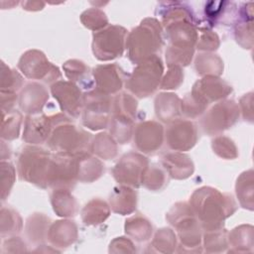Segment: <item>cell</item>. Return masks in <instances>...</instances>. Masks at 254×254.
Returning <instances> with one entry per match:
<instances>
[{"label": "cell", "instance_id": "b9f144b4", "mask_svg": "<svg viewBox=\"0 0 254 254\" xmlns=\"http://www.w3.org/2000/svg\"><path fill=\"white\" fill-rule=\"evenodd\" d=\"M184 80V72L181 66H171L168 73L162 79L160 88L175 89L178 88Z\"/></svg>", "mask_w": 254, "mask_h": 254}, {"label": "cell", "instance_id": "8992f818", "mask_svg": "<svg viewBox=\"0 0 254 254\" xmlns=\"http://www.w3.org/2000/svg\"><path fill=\"white\" fill-rule=\"evenodd\" d=\"M136 110L137 101L126 92L116 95L113 99L112 116H110L108 125L111 136L120 144L129 142L132 136Z\"/></svg>", "mask_w": 254, "mask_h": 254}, {"label": "cell", "instance_id": "6da1fadb", "mask_svg": "<svg viewBox=\"0 0 254 254\" xmlns=\"http://www.w3.org/2000/svg\"><path fill=\"white\" fill-rule=\"evenodd\" d=\"M159 8H163L162 23L170 42L166 51L167 64L169 67L188 65L198 38L191 10L181 2H162Z\"/></svg>", "mask_w": 254, "mask_h": 254}, {"label": "cell", "instance_id": "4fadbf2b", "mask_svg": "<svg viewBox=\"0 0 254 254\" xmlns=\"http://www.w3.org/2000/svg\"><path fill=\"white\" fill-rule=\"evenodd\" d=\"M148 160L143 155L129 152L125 154L113 169L114 179L121 185L139 188L142 185Z\"/></svg>", "mask_w": 254, "mask_h": 254}, {"label": "cell", "instance_id": "d6986e66", "mask_svg": "<svg viewBox=\"0 0 254 254\" xmlns=\"http://www.w3.org/2000/svg\"><path fill=\"white\" fill-rule=\"evenodd\" d=\"M124 72L115 64L97 65L93 68V76L97 91L110 95L122 88Z\"/></svg>", "mask_w": 254, "mask_h": 254}, {"label": "cell", "instance_id": "74e56055", "mask_svg": "<svg viewBox=\"0 0 254 254\" xmlns=\"http://www.w3.org/2000/svg\"><path fill=\"white\" fill-rule=\"evenodd\" d=\"M80 21L84 27L96 32L104 29L108 25V19L105 13L98 8L85 10L80 16Z\"/></svg>", "mask_w": 254, "mask_h": 254}, {"label": "cell", "instance_id": "44dd1931", "mask_svg": "<svg viewBox=\"0 0 254 254\" xmlns=\"http://www.w3.org/2000/svg\"><path fill=\"white\" fill-rule=\"evenodd\" d=\"M49 99L47 88L37 82H30L25 85L20 93V108L30 114H39Z\"/></svg>", "mask_w": 254, "mask_h": 254}, {"label": "cell", "instance_id": "4316f807", "mask_svg": "<svg viewBox=\"0 0 254 254\" xmlns=\"http://www.w3.org/2000/svg\"><path fill=\"white\" fill-rule=\"evenodd\" d=\"M51 202L59 216H74L78 209L77 201L68 189H55L51 194Z\"/></svg>", "mask_w": 254, "mask_h": 254}, {"label": "cell", "instance_id": "60d3db41", "mask_svg": "<svg viewBox=\"0 0 254 254\" xmlns=\"http://www.w3.org/2000/svg\"><path fill=\"white\" fill-rule=\"evenodd\" d=\"M207 105L196 99L190 93L188 94L183 101H181V111L189 118H195L202 114Z\"/></svg>", "mask_w": 254, "mask_h": 254}, {"label": "cell", "instance_id": "2e32d148", "mask_svg": "<svg viewBox=\"0 0 254 254\" xmlns=\"http://www.w3.org/2000/svg\"><path fill=\"white\" fill-rule=\"evenodd\" d=\"M51 91L64 112L72 117H77L80 114L83 107V95L73 82L57 81L52 84Z\"/></svg>", "mask_w": 254, "mask_h": 254}, {"label": "cell", "instance_id": "d4e9b609", "mask_svg": "<svg viewBox=\"0 0 254 254\" xmlns=\"http://www.w3.org/2000/svg\"><path fill=\"white\" fill-rule=\"evenodd\" d=\"M76 160L77 179L80 182L91 183L99 179L104 173L103 164L98 159L86 153L85 151L77 153Z\"/></svg>", "mask_w": 254, "mask_h": 254}, {"label": "cell", "instance_id": "f35d334b", "mask_svg": "<svg viewBox=\"0 0 254 254\" xmlns=\"http://www.w3.org/2000/svg\"><path fill=\"white\" fill-rule=\"evenodd\" d=\"M212 149L219 157L227 160L235 159L238 156L234 142L225 136H218L212 140Z\"/></svg>", "mask_w": 254, "mask_h": 254}, {"label": "cell", "instance_id": "ffe728a7", "mask_svg": "<svg viewBox=\"0 0 254 254\" xmlns=\"http://www.w3.org/2000/svg\"><path fill=\"white\" fill-rule=\"evenodd\" d=\"M55 122L56 115L46 116L44 114H35L27 116L23 140L31 144H42L47 142Z\"/></svg>", "mask_w": 254, "mask_h": 254}, {"label": "cell", "instance_id": "4dcf8cb0", "mask_svg": "<svg viewBox=\"0 0 254 254\" xmlns=\"http://www.w3.org/2000/svg\"><path fill=\"white\" fill-rule=\"evenodd\" d=\"M90 150L101 159L111 160L117 155L116 141L107 133H99L91 142Z\"/></svg>", "mask_w": 254, "mask_h": 254}, {"label": "cell", "instance_id": "5bb4252c", "mask_svg": "<svg viewBox=\"0 0 254 254\" xmlns=\"http://www.w3.org/2000/svg\"><path fill=\"white\" fill-rule=\"evenodd\" d=\"M18 66L28 78L51 82L61 77L59 68L50 63L46 56L38 50L26 52L21 57Z\"/></svg>", "mask_w": 254, "mask_h": 254}, {"label": "cell", "instance_id": "ab89813d", "mask_svg": "<svg viewBox=\"0 0 254 254\" xmlns=\"http://www.w3.org/2000/svg\"><path fill=\"white\" fill-rule=\"evenodd\" d=\"M166 182L167 179L165 172L157 166H152L147 168L142 185L151 190H158L166 185Z\"/></svg>", "mask_w": 254, "mask_h": 254}, {"label": "cell", "instance_id": "e575fe53", "mask_svg": "<svg viewBox=\"0 0 254 254\" xmlns=\"http://www.w3.org/2000/svg\"><path fill=\"white\" fill-rule=\"evenodd\" d=\"M229 241L236 248H244V251L251 252L253 246L252 225H240L234 228L229 234Z\"/></svg>", "mask_w": 254, "mask_h": 254}, {"label": "cell", "instance_id": "d590c367", "mask_svg": "<svg viewBox=\"0 0 254 254\" xmlns=\"http://www.w3.org/2000/svg\"><path fill=\"white\" fill-rule=\"evenodd\" d=\"M50 218L42 213H35L27 220V233L33 241H42L44 234L48 231Z\"/></svg>", "mask_w": 254, "mask_h": 254}, {"label": "cell", "instance_id": "f1b7e54d", "mask_svg": "<svg viewBox=\"0 0 254 254\" xmlns=\"http://www.w3.org/2000/svg\"><path fill=\"white\" fill-rule=\"evenodd\" d=\"M110 214L108 204L100 199L93 198L81 210V217L85 224L95 225L104 221Z\"/></svg>", "mask_w": 254, "mask_h": 254}, {"label": "cell", "instance_id": "d6a6232c", "mask_svg": "<svg viewBox=\"0 0 254 254\" xmlns=\"http://www.w3.org/2000/svg\"><path fill=\"white\" fill-rule=\"evenodd\" d=\"M125 231L134 239L145 241L152 234V224L146 217L136 214L126 220Z\"/></svg>", "mask_w": 254, "mask_h": 254}, {"label": "cell", "instance_id": "8fae6325", "mask_svg": "<svg viewBox=\"0 0 254 254\" xmlns=\"http://www.w3.org/2000/svg\"><path fill=\"white\" fill-rule=\"evenodd\" d=\"M77 179L76 154L57 153L52 156L47 184L54 189H70Z\"/></svg>", "mask_w": 254, "mask_h": 254}, {"label": "cell", "instance_id": "30bf717a", "mask_svg": "<svg viewBox=\"0 0 254 254\" xmlns=\"http://www.w3.org/2000/svg\"><path fill=\"white\" fill-rule=\"evenodd\" d=\"M127 31L118 25H110L93 34L92 51L99 61H110L123 54Z\"/></svg>", "mask_w": 254, "mask_h": 254}, {"label": "cell", "instance_id": "7c38bea8", "mask_svg": "<svg viewBox=\"0 0 254 254\" xmlns=\"http://www.w3.org/2000/svg\"><path fill=\"white\" fill-rule=\"evenodd\" d=\"M239 107L234 100H223L212 106L201 120V126L209 135L218 134L235 124L239 117Z\"/></svg>", "mask_w": 254, "mask_h": 254}, {"label": "cell", "instance_id": "1f68e13d", "mask_svg": "<svg viewBox=\"0 0 254 254\" xmlns=\"http://www.w3.org/2000/svg\"><path fill=\"white\" fill-rule=\"evenodd\" d=\"M195 69L200 75L217 76L223 70V62L217 55L199 54L195 60Z\"/></svg>", "mask_w": 254, "mask_h": 254}, {"label": "cell", "instance_id": "7bdbcfd3", "mask_svg": "<svg viewBox=\"0 0 254 254\" xmlns=\"http://www.w3.org/2000/svg\"><path fill=\"white\" fill-rule=\"evenodd\" d=\"M219 46V39L215 33L207 29L200 30V36L197 38V49L203 51H214Z\"/></svg>", "mask_w": 254, "mask_h": 254}, {"label": "cell", "instance_id": "bcb514c9", "mask_svg": "<svg viewBox=\"0 0 254 254\" xmlns=\"http://www.w3.org/2000/svg\"><path fill=\"white\" fill-rule=\"evenodd\" d=\"M23 9L29 10V11H37L41 10L44 8L45 3L41 1H27V2H22Z\"/></svg>", "mask_w": 254, "mask_h": 254}, {"label": "cell", "instance_id": "277c9868", "mask_svg": "<svg viewBox=\"0 0 254 254\" xmlns=\"http://www.w3.org/2000/svg\"><path fill=\"white\" fill-rule=\"evenodd\" d=\"M90 141V134L71 123L64 114H56V122L47 145L57 153L77 154L85 151Z\"/></svg>", "mask_w": 254, "mask_h": 254}, {"label": "cell", "instance_id": "3957f363", "mask_svg": "<svg viewBox=\"0 0 254 254\" xmlns=\"http://www.w3.org/2000/svg\"><path fill=\"white\" fill-rule=\"evenodd\" d=\"M162 44V27L159 21L146 18L131 31L126 40L128 57L133 63L139 64L156 55Z\"/></svg>", "mask_w": 254, "mask_h": 254}, {"label": "cell", "instance_id": "484cf974", "mask_svg": "<svg viewBox=\"0 0 254 254\" xmlns=\"http://www.w3.org/2000/svg\"><path fill=\"white\" fill-rule=\"evenodd\" d=\"M155 110L160 120L171 123L181 113V100L174 93H160L155 99Z\"/></svg>", "mask_w": 254, "mask_h": 254}, {"label": "cell", "instance_id": "83f0119b", "mask_svg": "<svg viewBox=\"0 0 254 254\" xmlns=\"http://www.w3.org/2000/svg\"><path fill=\"white\" fill-rule=\"evenodd\" d=\"M49 230V239L55 245L67 246L75 240L77 235L76 225L70 220L56 221Z\"/></svg>", "mask_w": 254, "mask_h": 254}, {"label": "cell", "instance_id": "8d00e7d4", "mask_svg": "<svg viewBox=\"0 0 254 254\" xmlns=\"http://www.w3.org/2000/svg\"><path fill=\"white\" fill-rule=\"evenodd\" d=\"M5 112H7V117L4 114L2 116V138L13 140L19 135L22 116L15 110H8Z\"/></svg>", "mask_w": 254, "mask_h": 254}, {"label": "cell", "instance_id": "f546056e", "mask_svg": "<svg viewBox=\"0 0 254 254\" xmlns=\"http://www.w3.org/2000/svg\"><path fill=\"white\" fill-rule=\"evenodd\" d=\"M253 171L249 170L242 173L237 179L235 190L237 198L242 207L253 210Z\"/></svg>", "mask_w": 254, "mask_h": 254}, {"label": "cell", "instance_id": "52a82bcc", "mask_svg": "<svg viewBox=\"0 0 254 254\" xmlns=\"http://www.w3.org/2000/svg\"><path fill=\"white\" fill-rule=\"evenodd\" d=\"M163 63L157 55L137 64L126 82L127 88L139 97H146L158 88L163 74Z\"/></svg>", "mask_w": 254, "mask_h": 254}, {"label": "cell", "instance_id": "ac0fdd59", "mask_svg": "<svg viewBox=\"0 0 254 254\" xmlns=\"http://www.w3.org/2000/svg\"><path fill=\"white\" fill-rule=\"evenodd\" d=\"M163 140V126L156 121L141 122L134 131V142L137 149L146 154L157 151L162 146Z\"/></svg>", "mask_w": 254, "mask_h": 254}, {"label": "cell", "instance_id": "9c48e42d", "mask_svg": "<svg viewBox=\"0 0 254 254\" xmlns=\"http://www.w3.org/2000/svg\"><path fill=\"white\" fill-rule=\"evenodd\" d=\"M167 219L174 225L185 246H197L200 242V226L190 204L176 203L167 213Z\"/></svg>", "mask_w": 254, "mask_h": 254}, {"label": "cell", "instance_id": "f6af8a7d", "mask_svg": "<svg viewBox=\"0 0 254 254\" xmlns=\"http://www.w3.org/2000/svg\"><path fill=\"white\" fill-rule=\"evenodd\" d=\"M241 112L245 120L253 122V93H247L240 99Z\"/></svg>", "mask_w": 254, "mask_h": 254}, {"label": "cell", "instance_id": "603a6c76", "mask_svg": "<svg viewBox=\"0 0 254 254\" xmlns=\"http://www.w3.org/2000/svg\"><path fill=\"white\" fill-rule=\"evenodd\" d=\"M162 164L168 174L177 180H184L193 172L192 161L182 153H168L162 157Z\"/></svg>", "mask_w": 254, "mask_h": 254}, {"label": "cell", "instance_id": "ba28073f", "mask_svg": "<svg viewBox=\"0 0 254 254\" xmlns=\"http://www.w3.org/2000/svg\"><path fill=\"white\" fill-rule=\"evenodd\" d=\"M112 99L109 95L97 90L88 91L83 95L82 122L91 130H100L108 126Z\"/></svg>", "mask_w": 254, "mask_h": 254}, {"label": "cell", "instance_id": "7402d4cb", "mask_svg": "<svg viewBox=\"0 0 254 254\" xmlns=\"http://www.w3.org/2000/svg\"><path fill=\"white\" fill-rule=\"evenodd\" d=\"M253 3H243L239 10V17L235 25V39L244 49H251L253 45Z\"/></svg>", "mask_w": 254, "mask_h": 254}, {"label": "cell", "instance_id": "9a60e30c", "mask_svg": "<svg viewBox=\"0 0 254 254\" xmlns=\"http://www.w3.org/2000/svg\"><path fill=\"white\" fill-rule=\"evenodd\" d=\"M196 140V125L190 120L176 119L166 130L167 145L175 151H188L194 146Z\"/></svg>", "mask_w": 254, "mask_h": 254}, {"label": "cell", "instance_id": "7a4b0ae2", "mask_svg": "<svg viewBox=\"0 0 254 254\" xmlns=\"http://www.w3.org/2000/svg\"><path fill=\"white\" fill-rule=\"evenodd\" d=\"M190 205L205 231L222 228L223 221L237 208L230 194L209 187L196 190L190 197Z\"/></svg>", "mask_w": 254, "mask_h": 254}, {"label": "cell", "instance_id": "cb8c5ba5", "mask_svg": "<svg viewBox=\"0 0 254 254\" xmlns=\"http://www.w3.org/2000/svg\"><path fill=\"white\" fill-rule=\"evenodd\" d=\"M111 209L121 215L129 214L136 208L137 193L128 186H120L113 189L109 196Z\"/></svg>", "mask_w": 254, "mask_h": 254}, {"label": "cell", "instance_id": "ee69618b", "mask_svg": "<svg viewBox=\"0 0 254 254\" xmlns=\"http://www.w3.org/2000/svg\"><path fill=\"white\" fill-rule=\"evenodd\" d=\"M231 2L226 1H211L205 5V15L211 22H216L221 17H225L227 14V8Z\"/></svg>", "mask_w": 254, "mask_h": 254}, {"label": "cell", "instance_id": "5b68a950", "mask_svg": "<svg viewBox=\"0 0 254 254\" xmlns=\"http://www.w3.org/2000/svg\"><path fill=\"white\" fill-rule=\"evenodd\" d=\"M52 155L47 150L36 147H24L18 156V173L22 180L39 188L48 187L47 178Z\"/></svg>", "mask_w": 254, "mask_h": 254}, {"label": "cell", "instance_id": "e0dca14e", "mask_svg": "<svg viewBox=\"0 0 254 254\" xmlns=\"http://www.w3.org/2000/svg\"><path fill=\"white\" fill-rule=\"evenodd\" d=\"M232 91L231 85L219 77L206 75L197 80L191 90V95L208 105L212 101L225 98Z\"/></svg>", "mask_w": 254, "mask_h": 254}, {"label": "cell", "instance_id": "836d02e7", "mask_svg": "<svg viewBox=\"0 0 254 254\" xmlns=\"http://www.w3.org/2000/svg\"><path fill=\"white\" fill-rule=\"evenodd\" d=\"M63 67L68 79L79 82L80 85L87 83V85L90 86L89 67L83 62L78 60H70L64 63Z\"/></svg>", "mask_w": 254, "mask_h": 254}]
</instances>
